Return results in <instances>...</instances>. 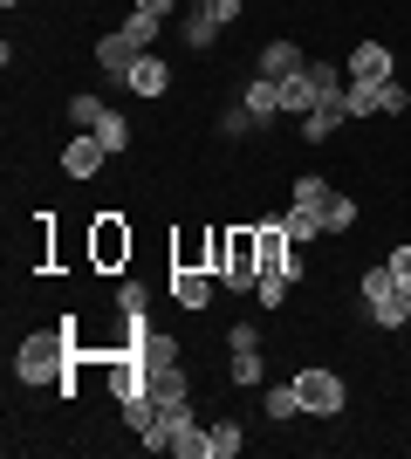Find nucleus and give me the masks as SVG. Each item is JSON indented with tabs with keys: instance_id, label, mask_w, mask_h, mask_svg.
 Segmentation results:
<instances>
[{
	"instance_id": "obj_1",
	"label": "nucleus",
	"mask_w": 411,
	"mask_h": 459,
	"mask_svg": "<svg viewBox=\"0 0 411 459\" xmlns=\"http://www.w3.org/2000/svg\"><path fill=\"white\" fill-rule=\"evenodd\" d=\"M76 370H82V350H76V329H35V336H21L14 350V377L21 384H62V391H76Z\"/></svg>"
},
{
	"instance_id": "obj_2",
	"label": "nucleus",
	"mask_w": 411,
	"mask_h": 459,
	"mask_svg": "<svg viewBox=\"0 0 411 459\" xmlns=\"http://www.w3.org/2000/svg\"><path fill=\"white\" fill-rule=\"evenodd\" d=\"M213 274L234 295H254V281H261V240H254V227H213Z\"/></svg>"
},
{
	"instance_id": "obj_3",
	"label": "nucleus",
	"mask_w": 411,
	"mask_h": 459,
	"mask_svg": "<svg viewBox=\"0 0 411 459\" xmlns=\"http://www.w3.org/2000/svg\"><path fill=\"white\" fill-rule=\"evenodd\" d=\"M364 316H371L377 329H411V295H405V281H398L391 268L364 274Z\"/></svg>"
},
{
	"instance_id": "obj_4",
	"label": "nucleus",
	"mask_w": 411,
	"mask_h": 459,
	"mask_svg": "<svg viewBox=\"0 0 411 459\" xmlns=\"http://www.w3.org/2000/svg\"><path fill=\"white\" fill-rule=\"evenodd\" d=\"M69 124L90 137H103V152H124L131 144V124H124V110H110L103 96H69Z\"/></svg>"
},
{
	"instance_id": "obj_5",
	"label": "nucleus",
	"mask_w": 411,
	"mask_h": 459,
	"mask_svg": "<svg viewBox=\"0 0 411 459\" xmlns=\"http://www.w3.org/2000/svg\"><path fill=\"white\" fill-rule=\"evenodd\" d=\"M295 398H302V411H309V419H336V411L350 404V384L336 377V370L309 364V370H295Z\"/></svg>"
},
{
	"instance_id": "obj_6",
	"label": "nucleus",
	"mask_w": 411,
	"mask_h": 459,
	"mask_svg": "<svg viewBox=\"0 0 411 459\" xmlns=\"http://www.w3.org/2000/svg\"><path fill=\"white\" fill-rule=\"evenodd\" d=\"M90 261H97L103 274L131 268V227H124V212H97V220H90Z\"/></svg>"
},
{
	"instance_id": "obj_7",
	"label": "nucleus",
	"mask_w": 411,
	"mask_h": 459,
	"mask_svg": "<svg viewBox=\"0 0 411 459\" xmlns=\"http://www.w3.org/2000/svg\"><path fill=\"white\" fill-rule=\"evenodd\" d=\"M343 110L350 117H398V110H411V90L405 82H350V90H343Z\"/></svg>"
},
{
	"instance_id": "obj_8",
	"label": "nucleus",
	"mask_w": 411,
	"mask_h": 459,
	"mask_svg": "<svg viewBox=\"0 0 411 459\" xmlns=\"http://www.w3.org/2000/svg\"><path fill=\"white\" fill-rule=\"evenodd\" d=\"M165 82H172V62L144 48V56L131 62V76H124V90H131V96H165Z\"/></svg>"
},
{
	"instance_id": "obj_9",
	"label": "nucleus",
	"mask_w": 411,
	"mask_h": 459,
	"mask_svg": "<svg viewBox=\"0 0 411 459\" xmlns=\"http://www.w3.org/2000/svg\"><path fill=\"white\" fill-rule=\"evenodd\" d=\"M350 82H391V48H384V41H356L350 48Z\"/></svg>"
},
{
	"instance_id": "obj_10",
	"label": "nucleus",
	"mask_w": 411,
	"mask_h": 459,
	"mask_svg": "<svg viewBox=\"0 0 411 459\" xmlns=\"http://www.w3.org/2000/svg\"><path fill=\"white\" fill-rule=\"evenodd\" d=\"M103 158H110V152H103V137L82 131V137H69V152H62V172H69V178H97V172H103Z\"/></svg>"
},
{
	"instance_id": "obj_11",
	"label": "nucleus",
	"mask_w": 411,
	"mask_h": 459,
	"mask_svg": "<svg viewBox=\"0 0 411 459\" xmlns=\"http://www.w3.org/2000/svg\"><path fill=\"white\" fill-rule=\"evenodd\" d=\"M213 281L219 274H206V268H172V302L178 308H206L213 302Z\"/></svg>"
},
{
	"instance_id": "obj_12",
	"label": "nucleus",
	"mask_w": 411,
	"mask_h": 459,
	"mask_svg": "<svg viewBox=\"0 0 411 459\" xmlns=\"http://www.w3.org/2000/svg\"><path fill=\"white\" fill-rule=\"evenodd\" d=\"M240 103H247V117H254V124H274V117H281V82H274V76H254L247 90H240Z\"/></svg>"
},
{
	"instance_id": "obj_13",
	"label": "nucleus",
	"mask_w": 411,
	"mask_h": 459,
	"mask_svg": "<svg viewBox=\"0 0 411 459\" xmlns=\"http://www.w3.org/2000/svg\"><path fill=\"white\" fill-rule=\"evenodd\" d=\"M295 69H309V56H302V48H295V41H268V48H261V62H254V76H295Z\"/></svg>"
},
{
	"instance_id": "obj_14",
	"label": "nucleus",
	"mask_w": 411,
	"mask_h": 459,
	"mask_svg": "<svg viewBox=\"0 0 411 459\" xmlns=\"http://www.w3.org/2000/svg\"><path fill=\"white\" fill-rule=\"evenodd\" d=\"M131 62H137V48H131L124 35H103V41H97V69H103L110 82H124V76H131Z\"/></svg>"
},
{
	"instance_id": "obj_15",
	"label": "nucleus",
	"mask_w": 411,
	"mask_h": 459,
	"mask_svg": "<svg viewBox=\"0 0 411 459\" xmlns=\"http://www.w3.org/2000/svg\"><path fill=\"white\" fill-rule=\"evenodd\" d=\"M336 124H350L343 96H336V103H315V110L302 117V137H309V144H322V137H336Z\"/></svg>"
},
{
	"instance_id": "obj_16",
	"label": "nucleus",
	"mask_w": 411,
	"mask_h": 459,
	"mask_svg": "<svg viewBox=\"0 0 411 459\" xmlns=\"http://www.w3.org/2000/svg\"><path fill=\"white\" fill-rule=\"evenodd\" d=\"M330 199H336L330 178H322V172H302V178H295V199H288V206H309L315 220H322V206H330Z\"/></svg>"
},
{
	"instance_id": "obj_17",
	"label": "nucleus",
	"mask_w": 411,
	"mask_h": 459,
	"mask_svg": "<svg viewBox=\"0 0 411 459\" xmlns=\"http://www.w3.org/2000/svg\"><path fill=\"white\" fill-rule=\"evenodd\" d=\"M158 28H165V21H158V14H144V7H131V14H124V28H117V35L131 41L137 56H144V48H151V41H158Z\"/></svg>"
},
{
	"instance_id": "obj_18",
	"label": "nucleus",
	"mask_w": 411,
	"mask_h": 459,
	"mask_svg": "<svg viewBox=\"0 0 411 459\" xmlns=\"http://www.w3.org/2000/svg\"><path fill=\"white\" fill-rule=\"evenodd\" d=\"M165 453H178V459H206V425H199V419H178Z\"/></svg>"
},
{
	"instance_id": "obj_19",
	"label": "nucleus",
	"mask_w": 411,
	"mask_h": 459,
	"mask_svg": "<svg viewBox=\"0 0 411 459\" xmlns=\"http://www.w3.org/2000/svg\"><path fill=\"white\" fill-rule=\"evenodd\" d=\"M240 425L234 419H219V425H206V459H240Z\"/></svg>"
},
{
	"instance_id": "obj_20",
	"label": "nucleus",
	"mask_w": 411,
	"mask_h": 459,
	"mask_svg": "<svg viewBox=\"0 0 411 459\" xmlns=\"http://www.w3.org/2000/svg\"><path fill=\"white\" fill-rule=\"evenodd\" d=\"M261 377H268V364H261V343L234 350V391H254Z\"/></svg>"
},
{
	"instance_id": "obj_21",
	"label": "nucleus",
	"mask_w": 411,
	"mask_h": 459,
	"mask_svg": "<svg viewBox=\"0 0 411 459\" xmlns=\"http://www.w3.org/2000/svg\"><path fill=\"white\" fill-rule=\"evenodd\" d=\"M350 227H356V199H350V192H336L330 206H322V233H350Z\"/></svg>"
},
{
	"instance_id": "obj_22",
	"label": "nucleus",
	"mask_w": 411,
	"mask_h": 459,
	"mask_svg": "<svg viewBox=\"0 0 411 459\" xmlns=\"http://www.w3.org/2000/svg\"><path fill=\"white\" fill-rule=\"evenodd\" d=\"M281 227H288V240L302 247V240H315V233H322V220H315L309 206H288V212H281Z\"/></svg>"
},
{
	"instance_id": "obj_23",
	"label": "nucleus",
	"mask_w": 411,
	"mask_h": 459,
	"mask_svg": "<svg viewBox=\"0 0 411 459\" xmlns=\"http://www.w3.org/2000/svg\"><path fill=\"white\" fill-rule=\"evenodd\" d=\"M295 411H302V398H295V377H288V384H274V391H268V419H274V425H288Z\"/></svg>"
},
{
	"instance_id": "obj_24",
	"label": "nucleus",
	"mask_w": 411,
	"mask_h": 459,
	"mask_svg": "<svg viewBox=\"0 0 411 459\" xmlns=\"http://www.w3.org/2000/svg\"><path fill=\"white\" fill-rule=\"evenodd\" d=\"M213 35H219L213 21L199 14V7H185V48H199V56H206V48H213Z\"/></svg>"
},
{
	"instance_id": "obj_25",
	"label": "nucleus",
	"mask_w": 411,
	"mask_h": 459,
	"mask_svg": "<svg viewBox=\"0 0 411 459\" xmlns=\"http://www.w3.org/2000/svg\"><path fill=\"white\" fill-rule=\"evenodd\" d=\"M193 7H199V14H206V21H213V28H234L247 0H193Z\"/></svg>"
},
{
	"instance_id": "obj_26",
	"label": "nucleus",
	"mask_w": 411,
	"mask_h": 459,
	"mask_svg": "<svg viewBox=\"0 0 411 459\" xmlns=\"http://www.w3.org/2000/svg\"><path fill=\"white\" fill-rule=\"evenodd\" d=\"M117 308H124V316H144V288L124 281V288H117Z\"/></svg>"
},
{
	"instance_id": "obj_27",
	"label": "nucleus",
	"mask_w": 411,
	"mask_h": 459,
	"mask_svg": "<svg viewBox=\"0 0 411 459\" xmlns=\"http://www.w3.org/2000/svg\"><path fill=\"white\" fill-rule=\"evenodd\" d=\"M384 268H391V274H398V281H405V288H411V247H391V261H384Z\"/></svg>"
},
{
	"instance_id": "obj_28",
	"label": "nucleus",
	"mask_w": 411,
	"mask_h": 459,
	"mask_svg": "<svg viewBox=\"0 0 411 459\" xmlns=\"http://www.w3.org/2000/svg\"><path fill=\"white\" fill-rule=\"evenodd\" d=\"M137 7H144V14H158V21H165V14H178V0H137Z\"/></svg>"
},
{
	"instance_id": "obj_29",
	"label": "nucleus",
	"mask_w": 411,
	"mask_h": 459,
	"mask_svg": "<svg viewBox=\"0 0 411 459\" xmlns=\"http://www.w3.org/2000/svg\"><path fill=\"white\" fill-rule=\"evenodd\" d=\"M0 7H21V0H0Z\"/></svg>"
}]
</instances>
